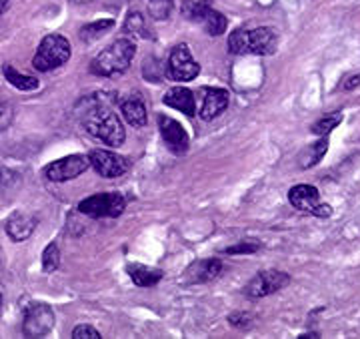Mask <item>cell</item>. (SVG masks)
Wrapping results in <instances>:
<instances>
[{
    "label": "cell",
    "instance_id": "e575fe53",
    "mask_svg": "<svg viewBox=\"0 0 360 339\" xmlns=\"http://www.w3.org/2000/svg\"><path fill=\"white\" fill-rule=\"evenodd\" d=\"M356 85H360V75L348 78V82H345V85H342V89H347V91H350V89H352V87H356Z\"/></svg>",
    "mask_w": 360,
    "mask_h": 339
},
{
    "label": "cell",
    "instance_id": "4fadbf2b",
    "mask_svg": "<svg viewBox=\"0 0 360 339\" xmlns=\"http://www.w3.org/2000/svg\"><path fill=\"white\" fill-rule=\"evenodd\" d=\"M222 273V261L220 259H202L193 263L186 275H184V283L186 285H196V283H208V281H214L219 275Z\"/></svg>",
    "mask_w": 360,
    "mask_h": 339
},
{
    "label": "cell",
    "instance_id": "4dcf8cb0",
    "mask_svg": "<svg viewBox=\"0 0 360 339\" xmlns=\"http://www.w3.org/2000/svg\"><path fill=\"white\" fill-rule=\"evenodd\" d=\"M229 321L236 329H248L252 326V315L250 313H232V315H229Z\"/></svg>",
    "mask_w": 360,
    "mask_h": 339
},
{
    "label": "cell",
    "instance_id": "d4e9b609",
    "mask_svg": "<svg viewBox=\"0 0 360 339\" xmlns=\"http://www.w3.org/2000/svg\"><path fill=\"white\" fill-rule=\"evenodd\" d=\"M340 123H342V115L336 111V113H330V115L322 117L321 121H316V123L312 125V132L319 135V137H326V135L333 129H336Z\"/></svg>",
    "mask_w": 360,
    "mask_h": 339
},
{
    "label": "cell",
    "instance_id": "30bf717a",
    "mask_svg": "<svg viewBox=\"0 0 360 339\" xmlns=\"http://www.w3.org/2000/svg\"><path fill=\"white\" fill-rule=\"evenodd\" d=\"M90 167L96 171L104 179H116L129 171V161L124 156L116 155L112 151L96 149L89 155Z\"/></svg>",
    "mask_w": 360,
    "mask_h": 339
},
{
    "label": "cell",
    "instance_id": "d6a6232c",
    "mask_svg": "<svg viewBox=\"0 0 360 339\" xmlns=\"http://www.w3.org/2000/svg\"><path fill=\"white\" fill-rule=\"evenodd\" d=\"M14 181H16V175H14L13 171L0 169V195L6 193L14 185Z\"/></svg>",
    "mask_w": 360,
    "mask_h": 339
},
{
    "label": "cell",
    "instance_id": "836d02e7",
    "mask_svg": "<svg viewBox=\"0 0 360 339\" xmlns=\"http://www.w3.org/2000/svg\"><path fill=\"white\" fill-rule=\"evenodd\" d=\"M330 213H333L330 205H326V203H321L319 207L314 209V213H312V215H316V217H330Z\"/></svg>",
    "mask_w": 360,
    "mask_h": 339
},
{
    "label": "cell",
    "instance_id": "d590c367",
    "mask_svg": "<svg viewBox=\"0 0 360 339\" xmlns=\"http://www.w3.org/2000/svg\"><path fill=\"white\" fill-rule=\"evenodd\" d=\"M8 2H11V0H0V14L4 13V11H6V6H8Z\"/></svg>",
    "mask_w": 360,
    "mask_h": 339
},
{
    "label": "cell",
    "instance_id": "7c38bea8",
    "mask_svg": "<svg viewBox=\"0 0 360 339\" xmlns=\"http://www.w3.org/2000/svg\"><path fill=\"white\" fill-rule=\"evenodd\" d=\"M276 47H278V35L269 26L248 30V54L269 56L276 52Z\"/></svg>",
    "mask_w": 360,
    "mask_h": 339
},
{
    "label": "cell",
    "instance_id": "603a6c76",
    "mask_svg": "<svg viewBox=\"0 0 360 339\" xmlns=\"http://www.w3.org/2000/svg\"><path fill=\"white\" fill-rule=\"evenodd\" d=\"M210 8H212V0H186V2L182 4V14H184L188 20L200 23L202 16H205Z\"/></svg>",
    "mask_w": 360,
    "mask_h": 339
},
{
    "label": "cell",
    "instance_id": "83f0119b",
    "mask_svg": "<svg viewBox=\"0 0 360 339\" xmlns=\"http://www.w3.org/2000/svg\"><path fill=\"white\" fill-rule=\"evenodd\" d=\"M58 265H60V251L54 243H51V245H46L44 253H42V269L46 273H52L54 269H58Z\"/></svg>",
    "mask_w": 360,
    "mask_h": 339
},
{
    "label": "cell",
    "instance_id": "9a60e30c",
    "mask_svg": "<svg viewBox=\"0 0 360 339\" xmlns=\"http://www.w3.org/2000/svg\"><path fill=\"white\" fill-rule=\"evenodd\" d=\"M162 101L170 109H176L180 113L193 117L196 115V97L191 89L186 87H172L170 91H167V94L162 97Z\"/></svg>",
    "mask_w": 360,
    "mask_h": 339
},
{
    "label": "cell",
    "instance_id": "277c9868",
    "mask_svg": "<svg viewBox=\"0 0 360 339\" xmlns=\"http://www.w3.org/2000/svg\"><path fill=\"white\" fill-rule=\"evenodd\" d=\"M127 207L124 197L116 191H106V193H96L78 203V211L82 215H89L92 219H104V217H118Z\"/></svg>",
    "mask_w": 360,
    "mask_h": 339
},
{
    "label": "cell",
    "instance_id": "5b68a950",
    "mask_svg": "<svg viewBox=\"0 0 360 339\" xmlns=\"http://www.w3.org/2000/svg\"><path fill=\"white\" fill-rule=\"evenodd\" d=\"M231 103V92L219 87H202L196 92V113L202 121H212L222 115Z\"/></svg>",
    "mask_w": 360,
    "mask_h": 339
},
{
    "label": "cell",
    "instance_id": "7402d4cb",
    "mask_svg": "<svg viewBox=\"0 0 360 339\" xmlns=\"http://www.w3.org/2000/svg\"><path fill=\"white\" fill-rule=\"evenodd\" d=\"M124 30L132 35V37H139V39H153V32H150V26L146 23V18L141 13H130L124 20Z\"/></svg>",
    "mask_w": 360,
    "mask_h": 339
},
{
    "label": "cell",
    "instance_id": "44dd1931",
    "mask_svg": "<svg viewBox=\"0 0 360 339\" xmlns=\"http://www.w3.org/2000/svg\"><path fill=\"white\" fill-rule=\"evenodd\" d=\"M200 25H202V28H205L206 35H210V37H220V35L226 30L229 20H226V16H224L222 13L214 11V8H210V11L202 16Z\"/></svg>",
    "mask_w": 360,
    "mask_h": 339
},
{
    "label": "cell",
    "instance_id": "ac0fdd59",
    "mask_svg": "<svg viewBox=\"0 0 360 339\" xmlns=\"http://www.w3.org/2000/svg\"><path fill=\"white\" fill-rule=\"evenodd\" d=\"M127 271H129L130 279L139 287L156 285L165 275L160 269H153V267H146V265H141V263H132V265L127 267Z\"/></svg>",
    "mask_w": 360,
    "mask_h": 339
},
{
    "label": "cell",
    "instance_id": "8fae6325",
    "mask_svg": "<svg viewBox=\"0 0 360 339\" xmlns=\"http://www.w3.org/2000/svg\"><path fill=\"white\" fill-rule=\"evenodd\" d=\"M158 129H160V137L167 144V149L174 155H184L188 151V135L184 127L180 125L179 121H174L172 117H167V115H160L158 117Z\"/></svg>",
    "mask_w": 360,
    "mask_h": 339
},
{
    "label": "cell",
    "instance_id": "ffe728a7",
    "mask_svg": "<svg viewBox=\"0 0 360 339\" xmlns=\"http://www.w3.org/2000/svg\"><path fill=\"white\" fill-rule=\"evenodd\" d=\"M2 73H4L6 80L13 85L14 89H18V91H34V89H39V80L37 78L30 77V75H25V73H18L11 65L4 66Z\"/></svg>",
    "mask_w": 360,
    "mask_h": 339
},
{
    "label": "cell",
    "instance_id": "9c48e42d",
    "mask_svg": "<svg viewBox=\"0 0 360 339\" xmlns=\"http://www.w3.org/2000/svg\"><path fill=\"white\" fill-rule=\"evenodd\" d=\"M288 283H290V277L284 271H260L248 281V285L245 287V293L250 300H260V297H266L270 293L281 291Z\"/></svg>",
    "mask_w": 360,
    "mask_h": 339
},
{
    "label": "cell",
    "instance_id": "4316f807",
    "mask_svg": "<svg viewBox=\"0 0 360 339\" xmlns=\"http://www.w3.org/2000/svg\"><path fill=\"white\" fill-rule=\"evenodd\" d=\"M112 25H115V20H110V18H104V20L90 23V25L82 26V30H80V39L82 40L96 39V37H101L104 30H108V28H110Z\"/></svg>",
    "mask_w": 360,
    "mask_h": 339
},
{
    "label": "cell",
    "instance_id": "52a82bcc",
    "mask_svg": "<svg viewBox=\"0 0 360 339\" xmlns=\"http://www.w3.org/2000/svg\"><path fill=\"white\" fill-rule=\"evenodd\" d=\"M90 167V159L86 155H68L54 161L51 165H46L44 177L49 181L65 183L70 179H77L78 175H82Z\"/></svg>",
    "mask_w": 360,
    "mask_h": 339
},
{
    "label": "cell",
    "instance_id": "484cf974",
    "mask_svg": "<svg viewBox=\"0 0 360 339\" xmlns=\"http://www.w3.org/2000/svg\"><path fill=\"white\" fill-rule=\"evenodd\" d=\"M150 18L155 20H165L172 13V0H144Z\"/></svg>",
    "mask_w": 360,
    "mask_h": 339
},
{
    "label": "cell",
    "instance_id": "f546056e",
    "mask_svg": "<svg viewBox=\"0 0 360 339\" xmlns=\"http://www.w3.org/2000/svg\"><path fill=\"white\" fill-rule=\"evenodd\" d=\"M165 75H167V68H165V66L156 65L155 58H150V61H146V63H144V77L148 78V80H153V82H160Z\"/></svg>",
    "mask_w": 360,
    "mask_h": 339
},
{
    "label": "cell",
    "instance_id": "7a4b0ae2",
    "mask_svg": "<svg viewBox=\"0 0 360 339\" xmlns=\"http://www.w3.org/2000/svg\"><path fill=\"white\" fill-rule=\"evenodd\" d=\"M136 54V44L130 39H118L106 47L94 61L90 63V73L96 77H116L122 75Z\"/></svg>",
    "mask_w": 360,
    "mask_h": 339
},
{
    "label": "cell",
    "instance_id": "e0dca14e",
    "mask_svg": "<svg viewBox=\"0 0 360 339\" xmlns=\"http://www.w3.org/2000/svg\"><path fill=\"white\" fill-rule=\"evenodd\" d=\"M37 227V219L26 213H16L6 221V233L13 241H25Z\"/></svg>",
    "mask_w": 360,
    "mask_h": 339
},
{
    "label": "cell",
    "instance_id": "f1b7e54d",
    "mask_svg": "<svg viewBox=\"0 0 360 339\" xmlns=\"http://www.w3.org/2000/svg\"><path fill=\"white\" fill-rule=\"evenodd\" d=\"M258 249H260V243L258 241H240V243H236V245H231V247L222 249V253L224 255H250V253H257Z\"/></svg>",
    "mask_w": 360,
    "mask_h": 339
},
{
    "label": "cell",
    "instance_id": "ba28073f",
    "mask_svg": "<svg viewBox=\"0 0 360 339\" xmlns=\"http://www.w3.org/2000/svg\"><path fill=\"white\" fill-rule=\"evenodd\" d=\"M52 327H54V312L51 305H46V303L28 305L25 313V323H22V331L26 338H42V335L51 333Z\"/></svg>",
    "mask_w": 360,
    "mask_h": 339
},
{
    "label": "cell",
    "instance_id": "6da1fadb",
    "mask_svg": "<svg viewBox=\"0 0 360 339\" xmlns=\"http://www.w3.org/2000/svg\"><path fill=\"white\" fill-rule=\"evenodd\" d=\"M82 127L90 137L103 141L104 144H110V147H120L127 137L118 115L110 106H106L101 99L86 101L84 115H82Z\"/></svg>",
    "mask_w": 360,
    "mask_h": 339
},
{
    "label": "cell",
    "instance_id": "2e32d148",
    "mask_svg": "<svg viewBox=\"0 0 360 339\" xmlns=\"http://www.w3.org/2000/svg\"><path fill=\"white\" fill-rule=\"evenodd\" d=\"M120 113H122V117L127 118V123L132 125V127H144L146 125V104L142 101L139 94H134V97H129V99H124L122 103H120Z\"/></svg>",
    "mask_w": 360,
    "mask_h": 339
},
{
    "label": "cell",
    "instance_id": "3957f363",
    "mask_svg": "<svg viewBox=\"0 0 360 339\" xmlns=\"http://www.w3.org/2000/svg\"><path fill=\"white\" fill-rule=\"evenodd\" d=\"M70 54H72V49H70V42L65 37L49 35L40 42L39 51L32 58V66L40 73H49V70L66 65Z\"/></svg>",
    "mask_w": 360,
    "mask_h": 339
},
{
    "label": "cell",
    "instance_id": "cb8c5ba5",
    "mask_svg": "<svg viewBox=\"0 0 360 339\" xmlns=\"http://www.w3.org/2000/svg\"><path fill=\"white\" fill-rule=\"evenodd\" d=\"M226 47L232 54H248V30L236 28L234 32H231Z\"/></svg>",
    "mask_w": 360,
    "mask_h": 339
},
{
    "label": "cell",
    "instance_id": "5bb4252c",
    "mask_svg": "<svg viewBox=\"0 0 360 339\" xmlns=\"http://www.w3.org/2000/svg\"><path fill=\"white\" fill-rule=\"evenodd\" d=\"M288 201L290 205L298 211H307V213H314V209L321 205V193L316 187L312 185H295L288 191Z\"/></svg>",
    "mask_w": 360,
    "mask_h": 339
},
{
    "label": "cell",
    "instance_id": "8992f818",
    "mask_svg": "<svg viewBox=\"0 0 360 339\" xmlns=\"http://www.w3.org/2000/svg\"><path fill=\"white\" fill-rule=\"evenodd\" d=\"M198 73H200V66L193 58L186 44H179L170 51L167 63V75L170 80L188 82V80L198 77Z\"/></svg>",
    "mask_w": 360,
    "mask_h": 339
},
{
    "label": "cell",
    "instance_id": "1f68e13d",
    "mask_svg": "<svg viewBox=\"0 0 360 339\" xmlns=\"http://www.w3.org/2000/svg\"><path fill=\"white\" fill-rule=\"evenodd\" d=\"M72 338L75 339H101V331H96L94 327L90 326H78L75 327V331H72Z\"/></svg>",
    "mask_w": 360,
    "mask_h": 339
},
{
    "label": "cell",
    "instance_id": "d6986e66",
    "mask_svg": "<svg viewBox=\"0 0 360 339\" xmlns=\"http://www.w3.org/2000/svg\"><path fill=\"white\" fill-rule=\"evenodd\" d=\"M326 151H328V139L326 137H322L321 141H316V143L309 144L300 156H298V161H300V167L302 169H309V167H314L319 161H321L322 156L326 155Z\"/></svg>",
    "mask_w": 360,
    "mask_h": 339
}]
</instances>
